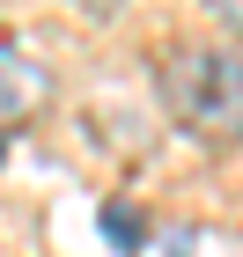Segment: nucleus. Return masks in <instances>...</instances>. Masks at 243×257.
Returning <instances> with one entry per match:
<instances>
[{"label":"nucleus","instance_id":"nucleus-5","mask_svg":"<svg viewBox=\"0 0 243 257\" xmlns=\"http://www.w3.org/2000/svg\"><path fill=\"white\" fill-rule=\"evenodd\" d=\"M0 155H8V133H0Z\"/></svg>","mask_w":243,"mask_h":257},{"label":"nucleus","instance_id":"nucleus-4","mask_svg":"<svg viewBox=\"0 0 243 257\" xmlns=\"http://www.w3.org/2000/svg\"><path fill=\"white\" fill-rule=\"evenodd\" d=\"M221 22H228V30L243 37V0H228V8H221Z\"/></svg>","mask_w":243,"mask_h":257},{"label":"nucleus","instance_id":"nucleus-3","mask_svg":"<svg viewBox=\"0 0 243 257\" xmlns=\"http://www.w3.org/2000/svg\"><path fill=\"white\" fill-rule=\"evenodd\" d=\"M103 235H111V250H140V235H147V220H140V206H125V198H103Z\"/></svg>","mask_w":243,"mask_h":257},{"label":"nucleus","instance_id":"nucleus-1","mask_svg":"<svg viewBox=\"0 0 243 257\" xmlns=\"http://www.w3.org/2000/svg\"><path fill=\"white\" fill-rule=\"evenodd\" d=\"M162 103L199 140H243V52L192 44L162 66Z\"/></svg>","mask_w":243,"mask_h":257},{"label":"nucleus","instance_id":"nucleus-2","mask_svg":"<svg viewBox=\"0 0 243 257\" xmlns=\"http://www.w3.org/2000/svg\"><path fill=\"white\" fill-rule=\"evenodd\" d=\"M44 96H52V81H44V66H37V59H22L15 44L0 37V133H8L15 118H30V110H37Z\"/></svg>","mask_w":243,"mask_h":257}]
</instances>
